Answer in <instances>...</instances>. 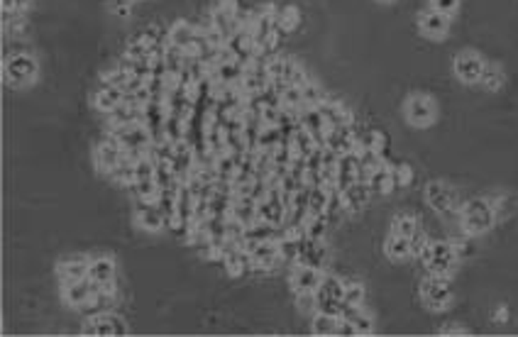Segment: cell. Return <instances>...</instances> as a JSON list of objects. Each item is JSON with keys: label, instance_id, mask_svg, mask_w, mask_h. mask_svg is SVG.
Instances as JSON below:
<instances>
[{"label": "cell", "instance_id": "14", "mask_svg": "<svg viewBox=\"0 0 518 337\" xmlns=\"http://www.w3.org/2000/svg\"><path fill=\"white\" fill-rule=\"evenodd\" d=\"M125 159V149H118V147H110V144H105V142H100L98 149H96V154H93V162H96V168H98L100 174H108L113 171L118 164Z\"/></svg>", "mask_w": 518, "mask_h": 337}, {"label": "cell", "instance_id": "1", "mask_svg": "<svg viewBox=\"0 0 518 337\" xmlns=\"http://www.w3.org/2000/svg\"><path fill=\"white\" fill-rule=\"evenodd\" d=\"M462 215V230L467 235H482L486 230L494 228V220H497V213L491 208V203L486 198H472L462 206L460 210Z\"/></svg>", "mask_w": 518, "mask_h": 337}, {"label": "cell", "instance_id": "18", "mask_svg": "<svg viewBox=\"0 0 518 337\" xmlns=\"http://www.w3.org/2000/svg\"><path fill=\"white\" fill-rule=\"evenodd\" d=\"M384 252H387L389 259L393 261H404L409 257H413V250H411V239L401 237V235H389L387 242H384Z\"/></svg>", "mask_w": 518, "mask_h": 337}, {"label": "cell", "instance_id": "12", "mask_svg": "<svg viewBox=\"0 0 518 337\" xmlns=\"http://www.w3.org/2000/svg\"><path fill=\"white\" fill-rule=\"evenodd\" d=\"M88 272H91V261L86 257H72V259L61 261L59 267H56L61 283L83 281V279H88Z\"/></svg>", "mask_w": 518, "mask_h": 337}, {"label": "cell", "instance_id": "6", "mask_svg": "<svg viewBox=\"0 0 518 337\" xmlns=\"http://www.w3.org/2000/svg\"><path fill=\"white\" fill-rule=\"evenodd\" d=\"M83 335H127V323L115 313H96L83 325Z\"/></svg>", "mask_w": 518, "mask_h": 337}, {"label": "cell", "instance_id": "3", "mask_svg": "<svg viewBox=\"0 0 518 337\" xmlns=\"http://www.w3.org/2000/svg\"><path fill=\"white\" fill-rule=\"evenodd\" d=\"M420 296L426 301L428 308L440 310L450 303L453 298V291H450V281H447V274H433L426 281L420 283Z\"/></svg>", "mask_w": 518, "mask_h": 337}, {"label": "cell", "instance_id": "24", "mask_svg": "<svg viewBox=\"0 0 518 337\" xmlns=\"http://www.w3.org/2000/svg\"><path fill=\"white\" fill-rule=\"evenodd\" d=\"M130 188L135 191V198H142V201H147V203H157L159 193H162V188H159L157 181H154V179L135 181Z\"/></svg>", "mask_w": 518, "mask_h": 337}, {"label": "cell", "instance_id": "22", "mask_svg": "<svg viewBox=\"0 0 518 337\" xmlns=\"http://www.w3.org/2000/svg\"><path fill=\"white\" fill-rule=\"evenodd\" d=\"M299 20H301V12L296 6H284L277 10V32L279 34H286L291 32V30L299 28Z\"/></svg>", "mask_w": 518, "mask_h": 337}, {"label": "cell", "instance_id": "19", "mask_svg": "<svg viewBox=\"0 0 518 337\" xmlns=\"http://www.w3.org/2000/svg\"><path fill=\"white\" fill-rule=\"evenodd\" d=\"M369 196H371V191H369V186L367 184H360V181H355V184L349 186L347 191L343 193V198H345V210H360V208H365L367 206V201H369Z\"/></svg>", "mask_w": 518, "mask_h": 337}, {"label": "cell", "instance_id": "7", "mask_svg": "<svg viewBox=\"0 0 518 337\" xmlns=\"http://www.w3.org/2000/svg\"><path fill=\"white\" fill-rule=\"evenodd\" d=\"M484 66H486V61L482 59L479 54H475V52H462V54L455 56L453 69H455V76H457L462 83H477V81H482Z\"/></svg>", "mask_w": 518, "mask_h": 337}, {"label": "cell", "instance_id": "21", "mask_svg": "<svg viewBox=\"0 0 518 337\" xmlns=\"http://www.w3.org/2000/svg\"><path fill=\"white\" fill-rule=\"evenodd\" d=\"M88 279H93L96 283H113L115 281V261L110 259V257H98V259H93Z\"/></svg>", "mask_w": 518, "mask_h": 337}, {"label": "cell", "instance_id": "8", "mask_svg": "<svg viewBox=\"0 0 518 337\" xmlns=\"http://www.w3.org/2000/svg\"><path fill=\"white\" fill-rule=\"evenodd\" d=\"M135 218L137 225L147 232H162L166 228V220H164V213L157 208V203H147L142 198H135Z\"/></svg>", "mask_w": 518, "mask_h": 337}, {"label": "cell", "instance_id": "10", "mask_svg": "<svg viewBox=\"0 0 518 337\" xmlns=\"http://www.w3.org/2000/svg\"><path fill=\"white\" fill-rule=\"evenodd\" d=\"M98 291H100V283H96L93 279L64 283V301L69 305H74V308H83Z\"/></svg>", "mask_w": 518, "mask_h": 337}, {"label": "cell", "instance_id": "34", "mask_svg": "<svg viewBox=\"0 0 518 337\" xmlns=\"http://www.w3.org/2000/svg\"><path fill=\"white\" fill-rule=\"evenodd\" d=\"M301 91H303V103L313 105V108H316L318 103H323V100H325V91H323V88L318 86V83L313 81V78H311L308 83H305V86L301 88Z\"/></svg>", "mask_w": 518, "mask_h": 337}, {"label": "cell", "instance_id": "4", "mask_svg": "<svg viewBox=\"0 0 518 337\" xmlns=\"http://www.w3.org/2000/svg\"><path fill=\"white\" fill-rule=\"evenodd\" d=\"M406 120H409L413 127H428L435 122V103H433L428 96L423 93H416L411 96L409 103H406Z\"/></svg>", "mask_w": 518, "mask_h": 337}, {"label": "cell", "instance_id": "17", "mask_svg": "<svg viewBox=\"0 0 518 337\" xmlns=\"http://www.w3.org/2000/svg\"><path fill=\"white\" fill-rule=\"evenodd\" d=\"M196 30L193 25H188V22L179 20L171 25L169 30V44H174V47H179V50H191L193 47V39H196Z\"/></svg>", "mask_w": 518, "mask_h": 337}, {"label": "cell", "instance_id": "43", "mask_svg": "<svg viewBox=\"0 0 518 337\" xmlns=\"http://www.w3.org/2000/svg\"><path fill=\"white\" fill-rule=\"evenodd\" d=\"M506 318H508V316H506V308H499V310H497V316H494V320H506Z\"/></svg>", "mask_w": 518, "mask_h": 337}, {"label": "cell", "instance_id": "28", "mask_svg": "<svg viewBox=\"0 0 518 337\" xmlns=\"http://www.w3.org/2000/svg\"><path fill=\"white\" fill-rule=\"evenodd\" d=\"M327 208V191L323 186H311V196H308V213L313 215H325Z\"/></svg>", "mask_w": 518, "mask_h": 337}, {"label": "cell", "instance_id": "2", "mask_svg": "<svg viewBox=\"0 0 518 337\" xmlns=\"http://www.w3.org/2000/svg\"><path fill=\"white\" fill-rule=\"evenodd\" d=\"M423 257V264L428 267L431 274H447L455 267V261L460 259L457 250H455V242H447V239H438V242H428L420 252Z\"/></svg>", "mask_w": 518, "mask_h": 337}, {"label": "cell", "instance_id": "5", "mask_svg": "<svg viewBox=\"0 0 518 337\" xmlns=\"http://www.w3.org/2000/svg\"><path fill=\"white\" fill-rule=\"evenodd\" d=\"M34 76H37V61L32 56L17 54L6 61V78L12 86H25V83L34 81Z\"/></svg>", "mask_w": 518, "mask_h": 337}, {"label": "cell", "instance_id": "25", "mask_svg": "<svg viewBox=\"0 0 518 337\" xmlns=\"http://www.w3.org/2000/svg\"><path fill=\"white\" fill-rule=\"evenodd\" d=\"M316 294L318 296H327V298L343 301V294H345L343 279H338V276H323V281H321V286H318Z\"/></svg>", "mask_w": 518, "mask_h": 337}, {"label": "cell", "instance_id": "26", "mask_svg": "<svg viewBox=\"0 0 518 337\" xmlns=\"http://www.w3.org/2000/svg\"><path fill=\"white\" fill-rule=\"evenodd\" d=\"M338 323L340 318L327 316V313L318 310V316L313 318V332H316V335H338Z\"/></svg>", "mask_w": 518, "mask_h": 337}, {"label": "cell", "instance_id": "11", "mask_svg": "<svg viewBox=\"0 0 518 337\" xmlns=\"http://www.w3.org/2000/svg\"><path fill=\"white\" fill-rule=\"evenodd\" d=\"M323 281V274L318 267H308V264H296L294 274H291V286L294 291H318Z\"/></svg>", "mask_w": 518, "mask_h": 337}, {"label": "cell", "instance_id": "40", "mask_svg": "<svg viewBox=\"0 0 518 337\" xmlns=\"http://www.w3.org/2000/svg\"><path fill=\"white\" fill-rule=\"evenodd\" d=\"M218 8L225 12V15H230V17H235V20H237V12H240V0H220Z\"/></svg>", "mask_w": 518, "mask_h": 337}, {"label": "cell", "instance_id": "9", "mask_svg": "<svg viewBox=\"0 0 518 337\" xmlns=\"http://www.w3.org/2000/svg\"><path fill=\"white\" fill-rule=\"evenodd\" d=\"M426 201L435 213L447 215V213H453L455 191L450 188L447 184H442V181H431V184L426 186Z\"/></svg>", "mask_w": 518, "mask_h": 337}, {"label": "cell", "instance_id": "39", "mask_svg": "<svg viewBox=\"0 0 518 337\" xmlns=\"http://www.w3.org/2000/svg\"><path fill=\"white\" fill-rule=\"evenodd\" d=\"M262 122L264 125H279V122H281V108H277V105H267L262 113Z\"/></svg>", "mask_w": 518, "mask_h": 337}, {"label": "cell", "instance_id": "15", "mask_svg": "<svg viewBox=\"0 0 518 337\" xmlns=\"http://www.w3.org/2000/svg\"><path fill=\"white\" fill-rule=\"evenodd\" d=\"M447 28H450V20H447V15H442V12L438 10H428L420 15V32L426 34V37L431 39H438L442 37V34L447 32Z\"/></svg>", "mask_w": 518, "mask_h": 337}, {"label": "cell", "instance_id": "42", "mask_svg": "<svg viewBox=\"0 0 518 337\" xmlns=\"http://www.w3.org/2000/svg\"><path fill=\"white\" fill-rule=\"evenodd\" d=\"M15 3H17V15H20L22 10H28V8H30V3H32V0H15Z\"/></svg>", "mask_w": 518, "mask_h": 337}, {"label": "cell", "instance_id": "41", "mask_svg": "<svg viewBox=\"0 0 518 337\" xmlns=\"http://www.w3.org/2000/svg\"><path fill=\"white\" fill-rule=\"evenodd\" d=\"M440 335H469V332L464 330V327H460V325H442Z\"/></svg>", "mask_w": 518, "mask_h": 337}, {"label": "cell", "instance_id": "44", "mask_svg": "<svg viewBox=\"0 0 518 337\" xmlns=\"http://www.w3.org/2000/svg\"><path fill=\"white\" fill-rule=\"evenodd\" d=\"M382 3H387V0H382Z\"/></svg>", "mask_w": 518, "mask_h": 337}, {"label": "cell", "instance_id": "35", "mask_svg": "<svg viewBox=\"0 0 518 337\" xmlns=\"http://www.w3.org/2000/svg\"><path fill=\"white\" fill-rule=\"evenodd\" d=\"M391 176H393V186H396V188H404V186H409L411 181H413V168H411L409 164H393Z\"/></svg>", "mask_w": 518, "mask_h": 337}, {"label": "cell", "instance_id": "36", "mask_svg": "<svg viewBox=\"0 0 518 337\" xmlns=\"http://www.w3.org/2000/svg\"><path fill=\"white\" fill-rule=\"evenodd\" d=\"M281 105L284 108H301L303 105V91L301 86H289L284 93H281Z\"/></svg>", "mask_w": 518, "mask_h": 337}, {"label": "cell", "instance_id": "37", "mask_svg": "<svg viewBox=\"0 0 518 337\" xmlns=\"http://www.w3.org/2000/svg\"><path fill=\"white\" fill-rule=\"evenodd\" d=\"M349 320L355 323L357 335H371V330H374V320H371V316H369V313H365V310H357Z\"/></svg>", "mask_w": 518, "mask_h": 337}, {"label": "cell", "instance_id": "33", "mask_svg": "<svg viewBox=\"0 0 518 337\" xmlns=\"http://www.w3.org/2000/svg\"><path fill=\"white\" fill-rule=\"evenodd\" d=\"M127 81H130V74L122 69H115V71H110V74H105L103 81H100V88L110 86V88H122V91H125Z\"/></svg>", "mask_w": 518, "mask_h": 337}, {"label": "cell", "instance_id": "32", "mask_svg": "<svg viewBox=\"0 0 518 337\" xmlns=\"http://www.w3.org/2000/svg\"><path fill=\"white\" fill-rule=\"evenodd\" d=\"M357 140H360V144L365 149H376V152H382L384 144H387V137H384V132L379 130H369L367 135H357Z\"/></svg>", "mask_w": 518, "mask_h": 337}, {"label": "cell", "instance_id": "29", "mask_svg": "<svg viewBox=\"0 0 518 337\" xmlns=\"http://www.w3.org/2000/svg\"><path fill=\"white\" fill-rule=\"evenodd\" d=\"M154 171H157V162L152 157H142L135 162V179L144 181V179H154Z\"/></svg>", "mask_w": 518, "mask_h": 337}, {"label": "cell", "instance_id": "30", "mask_svg": "<svg viewBox=\"0 0 518 337\" xmlns=\"http://www.w3.org/2000/svg\"><path fill=\"white\" fill-rule=\"evenodd\" d=\"M343 303L345 305H362V303H365V286H362V283H345Z\"/></svg>", "mask_w": 518, "mask_h": 337}, {"label": "cell", "instance_id": "27", "mask_svg": "<svg viewBox=\"0 0 518 337\" xmlns=\"http://www.w3.org/2000/svg\"><path fill=\"white\" fill-rule=\"evenodd\" d=\"M479 83L486 88V91H499V88L504 86V71L499 69L497 64H486Z\"/></svg>", "mask_w": 518, "mask_h": 337}, {"label": "cell", "instance_id": "31", "mask_svg": "<svg viewBox=\"0 0 518 337\" xmlns=\"http://www.w3.org/2000/svg\"><path fill=\"white\" fill-rule=\"evenodd\" d=\"M296 305L303 313H318V294L316 291H296Z\"/></svg>", "mask_w": 518, "mask_h": 337}, {"label": "cell", "instance_id": "38", "mask_svg": "<svg viewBox=\"0 0 518 337\" xmlns=\"http://www.w3.org/2000/svg\"><path fill=\"white\" fill-rule=\"evenodd\" d=\"M431 8L442 15H453L455 10L460 8V0H431Z\"/></svg>", "mask_w": 518, "mask_h": 337}, {"label": "cell", "instance_id": "20", "mask_svg": "<svg viewBox=\"0 0 518 337\" xmlns=\"http://www.w3.org/2000/svg\"><path fill=\"white\" fill-rule=\"evenodd\" d=\"M122 98H125V91L122 88H100L96 96H93V103H96V108L103 110V113H113L118 105L122 103Z\"/></svg>", "mask_w": 518, "mask_h": 337}, {"label": "cell", "instance_id": "23", "mask_svg": "<svg viewBox=\"0 0 518 337\" xmlns=\"http://www.w3.org/2000/svg\"><path fill=\"white\" fill-rule=\"evenodd\" d=\"M416 230H418V220H416V215H411V213H398L391 223V232L401 235V237L411 239L416 235Z\"/></svg>", "mask_w": 518, "mask_h": 337}, {"label": "cell", "instance_id": "13", "mask_svg": "<svg viewBox=\"0 0 518 337\" xmlns=\"http://www.w3.org/2000/svg\"><path fill=\"white\" fill-rule=\"evenodd\" d=\"M252 261H255L257 269H272L279 259H281V252H279V239H264V242H257L255 250L250 252Z\"/></svg>", "mask_w": 518, "mask_h": 337}, {"label": "cell", "instance_id": "16", "mask_svg": "<svg viewBox=\"0 0 518 337\" xmlns=\"http://www.w3.org/2000/svg\"><path fill=\"white\" fill-rule=\"evenodd\" d=\"M391 168H393V164H389L387 159H384L382 166L371 171V179H369V184H367L371 193H382V196H387V193H391V191L396 188V186H393Z\"/></svg>", "mask_w": 518, "mask_h": 337}]
</instances>
